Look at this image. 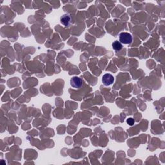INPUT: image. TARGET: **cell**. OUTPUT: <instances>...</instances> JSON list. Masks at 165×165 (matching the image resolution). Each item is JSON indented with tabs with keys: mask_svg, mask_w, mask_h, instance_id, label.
I'll return each instance as SVG.
<instances>
[{
	"mask_svg": "<svg viewBox=\"0 0 165 165\" xmlns=\"http://www.w3.org/2000/svg\"><path fill=\"white\" fill-rule=\"evenodd\" d=\"M132 41V36L128 32H121L119 35V42L121 44H130Z\"/></svg>",
	"mask_w": 165,
	"mask_h": 165,
	"instance_id": "obj_1",
	"label": "cell"
},
{
	"mask_svg": "<svg viewBox=\"0 0 165 165\" xmlns=\"http://www.w3.org/2000/svg\"><path fill=\"white\" fill-rule=\"evenodd\" d=\"M114 81V78L110 74H105L102 78V82L105 86H110L113 83Z\"/></svg>",
	"mask_w": 165,
	"mask_h": 165,
	"instance_id": "obj_2",
	"label": "cell"
},
{
	"mask_svg": "<svg viewBox=\"0 0 165 165\" xmlns=\"http://www.w3.org/2000/svg\"><path fill=\"white\" fill-rule=\"evenodd\" d=\"M70 85L74 88H80L82 85V81L80 78L74 76L70 80Z\"/></svg>",
	"mask_w": 165,
	"mask_h": 165,
	"instance_id": "obj_3",
	"label": "cell"
},
{
	"mask_svg": "<svg viewBox=\"0 0 165 165\" xmlns=\"http://www.w3.org/2000/svg\"><path fill=\"white\" fill-rule=\"evenodd\" d=\"M71 22V18L68 14H64L61 18V23L64 26H68Z\"/></svg>",
	"mask_w": 165,
	"mask_h": 165,
	"instance_id": "obj_4",
	"label": "cell"
},
{
	"mask_svg": "<svg viewBox=\"0 0 165 165\" xmlns=\"http://www.w3.org/2000/svg\"><path fill=\"white\" fill-rule=\"evenodd\" d=\"M112 48H113L114 50L119 51L121 50V49L123 48V45H122V44L119 41H114L113 43H112Z\"/></svg>",
	"mask_w": 165,
	"mask_h": 165,
	"instance_id": "obj_5",
	"label": "cell"
},
{
	"mask_svg": "<svg viewBox=\"0 0 165 165\" xmlns=\"http://www.w3.org/2000/svg\"><path fill=\"white\" fill-rule=\"evenodd\" d=\"M127 123L128 124H129L130 126H132V125H134V124L135 123V120L133 118H129L127 120Z\"/></svg>",
	"mask_w": 165,
	"mask_h": 165,
	"instance_id": "obj_6",
	"label": "cell"
}]
</instances>
